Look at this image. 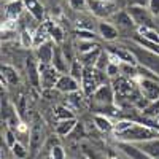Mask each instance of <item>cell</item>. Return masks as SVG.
<instances>
[{
    "instance_id": "obj_22",
    "label": "cell",
    "mask_w": 159,
    "mask_h": 159,
    "mask_svg": "<svg viewBox=\"0 0 159 159\" xmlns=\"http://www.w3.org/2000/svg\"><path fill=\"white\" fill-rule=\"evenodd\" d=\"M132 42H134L135 45H139V46H142L143 49L151 51V52H154V54L159 56V43L151 42V40H147V38H143V37L139 35V34H135L134 37H132Z\"/></svg>"
},
{
    "instance_id": "obj_4",
    "label": "cell",
    "mask_w": 159,
    "mask_h": 159,
    "mask_svg": "<svg viewBox=\"0 0 159 159\" xmlns=\"http://www.w3.org/2000/svg\"><path fill=\"white\" fill-rule=\"evenodd\" d=\"M137 88L140 91V94L148 99L150 102L159 100V83L154 78H145V76H137L135 78Z\"/></svg>"
},
{
    "instance_id": "obj_3",
    "label": "cell",
    "mask_w": 159,
    "mask_h": 159,
    "mask_svg": "<svg viewBox=\"0 0 159 159\" xmlns=\"http://www.w3.org/2000/svg\"><path fill=\"white\" fill-rule=\"evenodd\" d=\"M38 69H40V80H42V89L43 91L54 89L62 73L57 72L52 64L46 62H38Z\"/></svg>"
},
{
    "instance_id": "obj_29",
    "label": "cell",
    "mask_w": 159,
    "mask_h": 159,
    "mask_svg": "<svg viewBox=\"0 0 159 159\" xmlns=\"http://www.w3.org/2000/svg\"><path fill=\"white\" fill-rule=\"evenodd\" d=\"M54 116L57 121H62V119H72V118H76L75 113L69 108V107H64V105H59V107H56L54 110Z\"/></svg>"
},
{
    "instance_id": "obj_43",
    "label": "cell",
    "mask_w": 159,
    "mask_h": 159,
    "mask_svg": "<svg viewBox=\"0 0 159 159\" xmlns=\"http://www.w3.org/2000/svg\"><path fill=\"white\" fill-rule=\"evenodd\" d=\"M108 159H123V157H119V156H116V154H113V153H110V156H108Z\"/></svg>"
},
{
    "instance_id": "obj_15",
    "label": "cell",
    "mask_w": 159,
    "mask_h": 159,
    "mask_svg": "<svg viewBox=\"0 0 159 159\" xmlns=\"http://www.w3.org/2000/svg\"><path fill=\"white\" fill-rule=\"evenodd\" d=\"M52 54H54V42L48 40L43 45H40L38 48H35V57L38 62H46L51 64L52 62Z\"/></svg>"
},
{
    "instance_id": "obj_37",
    "label": "cell",
    "mask_w": 159,
    "mask_h": 159,
    "mask_svg": "<svg viewBox=\"0 0 159 159\" xmlns=\"http://www.w3.org/2000/svg\"><path fill=\"white\" fill-rule=\"evenodd\" d=\"M84 134H86V132H84V127H83V124L81 123H76V126L73 127V130L70 132V139L72 140H81L83 137H84Z\"/></svg>"
},
{
    "instance_id": "obj_41",
    "label": "cell",
    "mask_w": 159,
    "mask_h": 159,
    "mask_svg": "<svg viewBox=\"0 0 159 159\" xmlns=\"http://www.w3.org/2000/svg\"><path fill=\"white\" fill-rule=\"evenodd\" d=\"M130 5H137V7H147L148 8V3L150 0H129Z\"/></svg>"
},
{
    "instance_id": "obj_12",
    "label": "cell",
    "mask_w": 159,
    "mask_h": 159,
    "mask_svg": "<svg viewBox=\"0 0 159 159\" xmlns=\"http://www.w3.org/2000/svg\"><path fill=\"white\" fill-rule=\"evenodd\" d=\"M80 86H81V83H80L78 80H75L72 75L64 73V75H61V78H59V81H57V84H56V89H57L59 92H64V94H70V92L78 91Z\"/></svg>"
},
{
    "instance_id": "obj_42",
    "label": "cell",
    "mask_w": 159,
    "mask_h": 159,
    "mask_svg": "<svg viewBox=\"0 0 159 159\" xmlns=\"http://www.w3.org/2000/svg\"><path fill=\"white\" fill-rule=\"evenodd\" d=\"M86 154H88V157L89 159H107V157H103V156H100V154H97V153H94V151H86Z\"/></svg>"
},
{
    "instance_id": "obj_33",
    "label": "cell",
    "mask_w": 159,
    "mask_h": 159,
    "mask_svg": "<svg viewBox=\"0 0 159 159\" xmlns=\"http://www.w3.org/2000/svg\"><path fill=\"white\" fill-rule=\"evenodd\" d=\"M11 151H13V154H15V157H18V159H25L27 157V150H25L24 143L19 142V140L11 147Z\"/></svg>"
},
{
    "instance_id": "obj_25",
    "label": "cell",
    "mask_w": 159,
    "mask_h": 159,
    "mask_svg": "<svg viewBox=\"0 0 159 159\" xmlns=\"http://www.w3.org/2000/svg\"><path fill=\"white\" fill-rule=\"evenodd\" d=\"M100 52H102V48H97V49H92L89 52H83L81 54V64L84 67H96V64L100 57Z\"/></svg>"
},
{
    "instance_id": "obj_39",
    "label": "cell",
    "mask_w": 159,
    "mask_h": 159,
    "mask_svg": "<svg viewBox=\"0 0 159 159\" xmlns=\"http://www.w3.org/2000/svg\"><path fill=\"white\" fill-rule=\"evenodd\" d=\"M5 142H7V145H8L10 148L18 142V140H16V134L13 132V129H7V130H5Z\"/></svg>"
},
{
    "instance_id": "obj_23",
    "label": "cell",
    "mask_w": 159,
    "mask_h": 159,
    "mask_svg": "<svg viewBox=\"0 0 159 159\" xmlns=\"http://www.w3.org/2000/svg\"><path fill=\"white\" fill-rule=\"evenodd\" d=\"M45 25L48 27V32H49V37H51L52 42H54L56 45H62V43H64V40H65V37H64V30L59 27L57 24H52L51 21H46Z\"/></svg>"
},
{
    "instance_id": "obj_45",
    "label": "cell",
    "mask_w": 159,
    "mask_h": 159,
    "mask_svg": "<svg viewBox=\"0 0 159 159\" xmlns=\"http://www.w3.org/2000/svg\"><path fill=\"white\" fill-rule=\"evenodd\" d=\"M46 159H51V156H48V157H46Z\"/></svg>"
},
{
    "instance_id": "obj_35",
    "label": "cell",
    "mask_w": 159,
    "mask_h": 159,
    "mask_svg": "<svg viewBox=\"0 0 159 159\" xmlns=\"http://www.w3.org/2000/svg\"><path fill=\"white\" fill-rule=\"evenodd\" d=\"M108 64H110V52L108 51H102L100 52V57H99V61L96 64V69L105 72V70H107V67H108Z\"/></svg>"
},
{
    "instance_id": "obj_26",
    "label": "cell",
    "mask_w": 159,
    "mask_h": 159,
    "mask_svg": "<svg viewBox=\"0 0 159 159\" xmlns=\"http://www.w3.org/2000/svg\"><path fill=\"white\" fill-rule=\"evenodd\" d=\"M48 38H49V32H48V27L45 24L35 27V30H34V48H38L40 45L48 42Z\"/></svg>"
},
{
    "instance_id": "obj_7",
    "label": "cell",
    "mask_w": 159,
    "mask_h": 159,
    "mask_svg": "<svg viewBox=\"0 0 159 159\" xmlns=\"http://www.w3.org/2000/svg\"><path fill=\"white\" fill-rule=\"evenodd\" d=\"M132 43H134V42H132ZM132 51L135 52L137 59L145 65V67L151 69V70L159 76V56H157V54H154V52H151V51L143 49L142 46H139V45H135V43H134V49H132Z\"/></svg>"
},
{
    "instance_id": "obj_10",
    "label": "cell",
    "mask_w": 159,
    "mask_h": 159,
    "mask_svg": "<svg viewBox=\"0 0 159 159\" xmlns=\"http://www.w3.org/2000/svg\"><path fill=\"white\" fill-rule=\"evenodd\" d=\"M42 142H43V126H42V123H40V119L37 118L34 121V124H32L30 139H29V147H30V151H32L34 156L40 150V147H42Z\"/></svg>"
},
{
    "instance_id": "obj_28",
    "label": "cell",
    "mask_w": 159,
    "mask_h": 159,
    "mask_svg": "<svg viewBox=\"0 0 159 159\" xmlns=\"http://www.w3.org/2000/svg\"><path fill=\"white\" fill-rule=\"evenodd\" d=\"M137 34L142 35L143 38H147V40L159 43V32L154 27H137Z\"/></svg>"
},
{
    "instance_id": "obj_27",
    "label": "cell",
    "mask_w": 159,
    "mask_h": 159,
    "mask_svg": "<svg viewBox=\"0 0 159 159\" xmlns=\"http://www.w3.org/2000/svg\"><path fill=\"white\" fill-rule=\"evenodd\" d=\"M75 80H78L80 83H81L83 80V73H84V65L81 64L80 59H73V62L70 64V72H69Z\"/></svg>"
},
{
    "instance_id": "obj_46",
    "label": "cell",
    "mask_w": 159,
    "mask_h": 159,
    "mask_svg": "<svg viewBox=\"0 0 159 159\" xmlns=\"http://www.w3.org/2000/svg\"><path fill=\"white\" fill-rule=\"evenodd\" d=\"M7 2H11V0H7Z\"/></svg>"
},
{
    "instance_id": "obj_14",
    "label": "cell",
    "mask_w": 159,
    "mask_h": 159,
    "mask_svg": "<svg viewBox=\"0 0 159 159\" xmlns=\"http://www.w3.org/2000/svg\"><path fill=\"white\" fill-rule=\"evenodd\" d=\"M25 67H27V76L30 84L35 89H42V80H40V69H38L37 57H29L27 62H25Z\"/></svg>"
},
{
    "instance_id": "obj_24",
    "label": "cell",
    "mask_w": 159,
    "mask_h": 159,
    "mask_svg": "<svg viewBox=\"0 0 159 159\" xmlns=\"http://www.w3.org/2000/svg\"><path fill=\"white\" fill-rule=\"evenodd\" d=\"M94 124L99 130L102 132H113V127H115V123H111V119L105 115H94Z\"/></svg>"
},
{
    "instance_id": "obj_38",
    "label": "cell",
    "mask_w": 159,
    "mask_h": 159,
    "mask_svg": "<svg viewBox=\"0 0 159 159\" xmlns=\"http://www.w3.org/2000/svg\"><path fill=\"white\" fill-rule=\"evenodd\" d=\"M69 5L72 10H83L88 8V0H69Z\"/></svg>"
},
{
    "instance_id": "obj_13",
    "label": "cell",
    "mask_w": 159,
    "mask_h": 159,
    "mask_svg": "<svg viewBox=\"0 0 159 159\" xmlns=\"http://www.w3.org/2000/svg\"><path fill=\"white\" fill-rule=\"evenodd\" d=\"M97 30H99V35L105 40V42H115V40L119 37V29L115 24L107 22L105 19H102L97 24Z\"/></svg>"
},
{
    "instance_id": "obj_30",
    "label": "cell",
    "mask_w": 159,
    "mask_h": 159,
    "mask_svg": "<svg viewBox=\"0 0 159 159\" xmlns=\"http://www.w3.org/2000/svg\"><path fill=\"white\" fill-rule=\"evenodd\" d=\"M19 42L24 48H32L34 46V32L29 29H24L19 34Z\"/></svg>"
},
{
    "instance_id": "obj_17",
    "label": "cell",
    "mask_w": 159,
    "mask_h": 159,
    "mask_svg": "<svg viewBox=\"0 0 159 159\" xmlns=\"http://www.w3.org/2000/svg\"><path fill=\"white\" fill-rule=\"evenodd\" d=\"M137 147L145 151L148 156H151L153 159H159V137L150 139V140H145V142H139L135 143Z\"/></svg>"
},
{
    "instance_id": "obj_6",
    "label": "cell",
    "mask_w": 159,
    "mask_h": 159,
    "mask_svg": "<svg viewBox=\"0 0 159 159\" xmlns=\"http://www.w3.org/2000/svg\"><path fill=\"white\" fill-rule=\"evenodd\" d=\"M91 97H92V100H94V103L100 105V107H111V105L115 103V100H116V97H115V89H113V86L108 84V83L100 84Z\"/></svg>"
},
{
    "instance_id": "obj_8",
    "label": "cell",
    "mask_w": 159,
    "mask_h": 159,
    "mask_svg": "<svg viewBox=\"0 0 159 159\" xmlns=\"http://www.w3.org/2000/svg\"><path fill=\"white\" fill-rule=\"evenodd\" d=\"M118 150L127 159H153L145 151H142L135 143H130V142H118Z\"/></svg>"
},
{
    "instance_id": "obj_1",
    "label": "cell",
    "mask_w": 159,
    "mask_h": 159,
    "mask_svg": "<svg viewBox=\"0 0 159 159\" xmlns=\"http://www.w3.org/2000/svg\"><path fill=\"white\" fill-rule=\"evenodd\" d=\"M118 139V142H130V143H139V142H145L154 137H159V129L150 124H142L134 121L124 132L115 135Z\"/></svg>"
},
{
    "instance_id": "obj_31",
    "label": "cell",
    "mask_w": 159,
    "mask_h": 159,
    "mask_svg": "<svg viewBox=\"0 0 159 159\" xmlns=\"http://www.w3.org/2000/svg\"><path fill=\"white\" fill-rule=\"evenodd\" d=\"M84 97H86V94L83 91H75V92H70L69 94V102L72 103V105H75L76 108H80L83 105V102H84Z\"/></svg>"
},
{
    "instance_id": "obj_11",
    "label": "cell",
    "mask_w": 159,
    "mask_h": 159,
    "mask_svg": "<svg viewBox=\"0 0 159 159\" xmlns=\"http://www.w3.org/2000/svg\"><path fill=\"white\" fill-rule=\"evenodd\" d=\"M108 51L111 54H115L121 62L124 64H130V65H139V59L135 56V52L130 48H124V46H110Z\"/></svg>"
},
{
    "instance_id": "obj_20",
    "label": "cell",
    "mask_w": 159,
    "mask_h": 159,
    "mask_svg": "<svg viewBox=\"0 0 159 159\" xmlns=\"http://www.w3.org/2000/svg\"><path fill=\"white\" fill-rule=\"evenodd\" d=\"M76 118H72V119H62V121H57L56 124V134L61 135V137H69L70 132L73 130V127L76 126Z\"/></svg>"
},
{
    "instance_id": "obj_21",
    "label": "cell",
    "mask_w": 159,
    "mask_h": 159,
    "mask_svg": "<svg viewBox=\"0 0 159 159\" xmlns=\"http://www.w3.org/2000/svg\"><path fill=\"white\" fill-rule=\"evenodd\" d=\"M2 81H5V83H8L11 86L18 84L19 83V75H18L16 69L11 67V65H8V64L2 65Z\"/></svg>"
},
{
    "instance_id": "obj_44",
    "label": "cell",
    "mask_w": 159,
    "mask_h": 159,
    "mask_svg": "<svg viewBox=\"0 0 159 159\" xmlns=\"http://www.w3.org/2000/svg\"><path fill=\"white\" fill-rule=\"evenodd\" d=\"M154 123H156V127H157V129H159V115H157V116H156V119H154Z\"/></svg>"
},
{
    "instance_id": "obj_9",
    "label": "cell",
    "mask_w": 159,
    "mask_h": 159,
    "mask_svg": "<svg viewBox=\"0 0 159 159\" xmlns=\"http://www.w3.org/2000/svg\"><path fill=\"white\" fill-rule=\"evenodd\" d=\"M51 64L54 65L56 70L61 72L62 75L70 72V64L72 62L67 59V56H65V52H64L61 45H54V54H52V62Z\"/></svg>"
},
{
    "instance_id": "obj_18",
    "label": "cell",
    "mask_w": 159,
    "mask_h": 159,
    "mask_svg": "<svg viewBox=\"0 0 159 159\" xmlns=\"http://www.w3.org/2000/svg\"><path fill=\"white\" fill-rule=\"evenodd\" d=\"M24 11H25L24 0H11L5 7V15L8 19H18Z\"/></svg>"
},
{
    "instance_id": "obj_40",
    "label": "cell",
    "mask_w": 159,
    "mask_h": 159,
    "mask_svg": "<svg viewBox=\"0 0 159 159\" xmlns=\"http://www.w3.org/2000/svg\"><path fill=\"white\" fill-rule=\"evenodd\" d=\"M148 10L151 11V15L156 18L159 16V0H150V3H148Z\"/></svg>"
},
{
    "instance_id": "obj_34",
    "label": "cell",
    "mask_w": 159,
    "mask_h": 159,
    "mask_svg": "<svg viewBox=\"0 0 159 159\" xmlns=\"http://www.w3.org/2000/svg\"><path fill=\"white\" fill-rule=\"evenodd\" d=\"M49 156H51V159H67V154H65V150L61 147L59 143L52 145V147L49 148Z\"/></svg>"
},
{
    "instance_id": "obj_2",
    "label": "cell",
    "mask_w": 159,
    "mask_h": 159,
    "mask_svg": "<svg viewBox=\"0 0 159 159\" xmlns=\"http://www.w3.org/2000/svg\"><path fill=\"white\" fill-rule=\"evenodd\" d=\"M88 10L99 19H108L119 8L115 0H88Z\"/></svg>"
},
{
    "instance_id": "obj_36",
    "label": "cell",
    "mask_w": 159,
    "mask_h": 159,
    "mask_svg": "<svg viewBox=\"0 0 159 159\" xmlns=\"http://www.w3.org/2000/svg\"><path fill=\"white\" fill-rule=\"evenodd\" d=\"M78 40H91V42H96V34L94 30H88V29H78L75 32Z\"/></svg>"
},
{
    "instance_id": "obj_16",
    "label": "cell",
    "mask_w": 159,
    "mask_h": 159,
    "mask_svg": "<svg viewBox=\"0 0 159 159\" xmlns=\"http://www.w3.org/2000/svg\"><path fill=\"white\" fill-rule=\"evenodd\" d=\"M111 19H113V22L118 25V29H126V30H129V29L137 27L135 22H134V19H132V16L129 15V11H118V13H115V15L111 16Z\"/></svg>"
},
{
    "instance_id": "obj_19",
    "label": "cell",
    "mask_w": 159,
    "mask_h": 159,
    "mask_svg": "<svg viewBox=\"0 0 159 159\" xmlns=\"http://www.w3.org/2000/svg\"><path fill=\"white\" fill-rule=\"evenodd\" d=\"M24 5H25V11L30 13L37 21L45 19V8L42 2H38V0H24Z\"/></svg>"
},
{
    "instance_id": "obj_32",
    "label": "cell",
    "mask_w": 159,
    "mask_h": 159,
    "mask_svg": "<svg viewBox=\"0 0 159 159\" xmlns=\"http://www.w3.org/2000/svg\"><path fill=\"white\" fill-rule=\"evenodd\" d=\"M97 48H100V46L96 42H91V40H80L76 49L80 51V54H83V52H89V51L97 49Z\"/></svg>"
},
{
    "instance_id": "obj_5",
    "label": "cell",
    "mask_w": 159,
    "mask_h": 159,
    "mask_svg": "<svg viewBox=\"0 0 159 159\" xmlns=\"http://www.w3.org/2000/svg\"><path fill=\"white\" fill-rule=\"evenodd\" d=\"M129 15L134 19L137 27H154V22H153V15L151 11L147 7H137V5H129L127 8Z\"/></svg>"
}]
</instances>
